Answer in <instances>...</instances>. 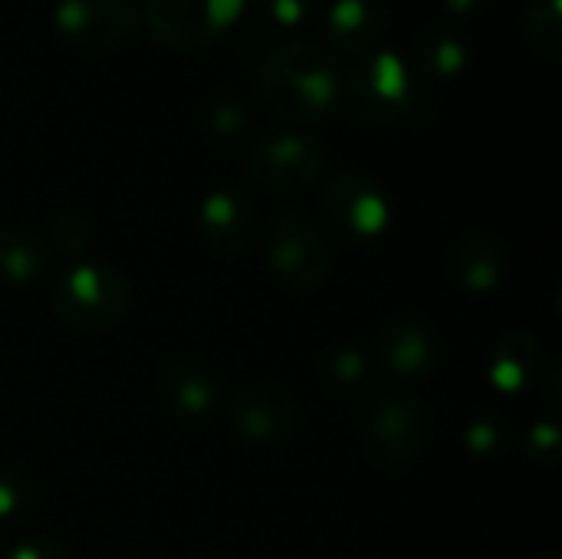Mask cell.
Returning a JSON list of instances; mask_svg holds the SVG:
<instances>
[{
	"label": "cell",
	"instance_id": "6da1fadb",
	"mask_svg": "<svg viewBox=\"0 0 562 559\" xmlns=\"http://www.w3.org/2000/svg\"><path fill=\"white\" fill-rule=\"evenodd\" d=\"M336 59L306 40L273 46L257 69V92L286 122H316L339 102Z\"/></svg>",
	"mask_w": 562,
	"mask_h": 559
},
{
	"label": "cell",
	"instance_id": "7a4b0ae2",
	"mask_svg": "<svg viewBox=\"0 0 562 559\" xmlns=\"http://www.w3.org/2000/svg\"><path fill=\"white\" fill-rule=\"evenodd\" d=\"M339 99L366 125H395L412 112L415 102L412 69L395 49H369L342 76Z\"/></svg>",
	"mask_w": 562,
	"mask_h": 559
},
{
	"label": "cell",
	"instance_id": "3957f363",
	"mask_svg": "<svg viewBox=\"0 0 562 559\" xmlns=\"http://www.w3.org/2000/svg\"><path fill=\"white\" fill-rule=\"evenodd\" d=\"M53 310L76 333H105L132 310V287L102 264H72L53 287Z\"/></svg>",
	"mask_w": 562,
	"mask_h": 559
},
{
	"label": "cell",
	"instance_id": "277c9868",
	"mask_svg": "<svg viewBox=\"0 0 562 559\" xmlns=\"http://www.w3.org/2000/svg\"><path fill=\"white\" fill-rule=\"evenodd\" d=\"M431 435L428 409L405 392H389L369 405L362 422V445L375 468L398 471L422 458Z\"/></svg>",
	"mask_w": 562,
	"mask_h": 559
},
{
	"label": "cell",
	"instance_id": "5b68a950",
	"mask_svg": "<svg viewBox=\"0 0 562 559\" xmlns=\"http://www.w3.org/2000/svg\"><path fill=\"white\" fill-rule=\"evenodd\" d=\"M326 148L306 132H273L247 148V178L273 194H296L319 181Z\"/></svg>",
	"mask_w": 562,
	"mask_h": 559
},
{
	"label": "cell",
	"instance_id": "8992f818",
	"mask_svg": "<svg viewBox=\"0 0 562 559\" xmlns=\"http://www.w3.org/2000/svg\"><path fill=\"white\" fill-rule=\"evenodd\" d=\"M263 257L277 280L296 293H313L326 283L333 254L323 234L300 214H280L267 224Z\"/></svg>",
	"mask_w": 562,
	"mask_h": 559
},
{
	"label": "cell",
	"instance_id": "52a82bcc",
	"mask_svg": "<svg viewBox=\"0 0 562 559\" xmlns=\"http://www.w3.org/2000/svg\"><path fill=\"white\" fill-rule=\"evenodd\" d=\"M138 10L132 0H56V33L82 53H112L138 33Z\"/></svg>",
	"mask_w": 562,
	"mask_h": 559
},
{
	"label": "cell",
	"instance_id": "ba28073f",
	"mask_svg": "<svg viewBox=\"0 0 562 559\" xmlns=\"http://www.w3.org/2000/svg\"><path fill=\"white\" fill-rule=\"evenodd\" d=\"M323 211L333 231L349 244H372L389 231L392 204L379 181L362 171H339L323 191Z\"/></svg>",
	"mask_w": 562,
	"mask_h": 559
},
{
	"label": "cell",
	"instance_id": "9c48e42d",
	"mask_svg": "<svg viewBox=\"0 0 562 559\" xmlns=\"http://www.w3.org/2000/svg\"><path fill=\"white\" fill-rule=\"evenodd\" d=\"M244 3L247 0H145V23L171 49H201L227 33Z\"/></svg>",
	"mask_w": 562,
	"mask_h": 559
},
{
	"label": "cell",
	"instance_id": "30bf717a",
	"mask_svg": "<svg viewBox=\"0 0 562 559\" xmlns=\"http://www.w3.org/2000/svg\"><path fill=\"white\" fill-rule=\"evenodd\" d=\"M227 418L234 432L254 445H283L300 428V405L286 389L257 382L234 392L227 402Z\"/></svg>",
	"mask_w": 562,
	"mask_h": 559
},
{
	"label": "cell",
	"instance_id": "8fae6325",
	"mask_svg": "<svg viewBox=\"0 0 562 559\" xmlns=\"http://www.w3.org/2000/svg\"><path fill=\"white\" fill-rule=\"evenodd\" d=\"M375 353L389 376L398 379H422L428 376L441 359V339L438 329L415 313L392 316L375 333Z\"/></svg>",
	"mask_w": 562,
	"mask_h": 559
},
{
	"label": "cell",
	"instance_id": "7c38bea8",
	"mask_svg": "<svg viewBox=\"0 0 562 559\" xmlns=\"http://www.w3.org/2000/svg\"><path fill=\"white\" fill-rule=\"evenodd\" d=\"M198 234L214 257H237L240 250H247L254 234V214L247 198L234 188L211 191L198 211Z\"/></svg>",
	"mask_w": 562,
	"mask_h": 559
},
{
	"label": "cell",
	"instance_id": "4fadbf2b",
	"mask_svg": "<svg viewBox=\"0 0 562 559\" xmlns=\"http://www.w3.org/2000/svg\"><path fill=\"white\" fill-rule=\"evenodd\" d=\"M326 30L333 43L362 56L382 46L389 33V13L375 0H333L326 10Z\"/></svg>",
	"mask_w": 562,
	"mask_h": 559
},
{
	"label": "cell",
	"instance_id": "5bb4252c",
	"mask_svg": "<svg viewBox=\"0 0 562 559\" xmlns=\"http://www.w3.org/2000/svg\"><path fill=\"white\" fill-rule=\"evenodd\" d=\"M504 267H507V254L501 241L491 234H471L451 254V280L477 297L491 293L504 280Z\"/></svg>",
	"mask_w": 562,
	"mask_h": 559
},
{
	"label": "cell",
	"instance_id": "9a60e30c",
	"mask_svg": "<svg viewBox=\"0 0 562 559\" xmlns=\"http://www.w3.org/2000/svg\"><path fill=\"white\" fill-rule=\"evenodd\" d=\"M543 369L540 339L530 333H507L491 353V382L501 392H524Z\"/></svg>",
	"mask_w": 562,
	"mask_h": 559
},
{
	"label": "cell",
	"instance_id": "2e32d148",
	"mask_svg": "<svg viewBox=\"0 0 562 559\" xmlns=\"http://www.w3.org/2000/svg\"><path fill=\"white\" fill-rule=\"evenodd\" d=\"M158 389L165 402L184 418H201L214 409V379L194 362H168L158 376Z\"/></svg>",
	"mask_w": 562,
	"mask_h": 559
},
{
	"label": "cell",
	"instance_id": "e0dca14e",
	"mask_svg": "<svg viewBox=\"0 0 562 559\" xmlns=\"http://www.w3.org/2000/svg\"><path fill=\"white\" fill-rule=\"evenodd\" d=\"M49 267L46 244L30 231H0V287H26Z\"/></svg>",
	"mask_w": 562,
	"mask_h": 559
},
{
	"label": "cell",
	"instance_id": "ac0fdd59",
	"mask_svg": "<svg viewBox=\"0 0 562 559\" xmlns=\"http://www.w3.org/2000/svg\"><path fill=\"white\" fill-rule=\"evenodd\" d=\"M468 56V40L451 26H428L418 36V66L431 76H458Z\"/></svg>",
	"mask_w": 562,
	"mask_h": 559
},
{
	"label": "cell",
	"instance_id": "d6986e66",
	"mask_svg": "<svg viewBox=\"0 0 562 559\" xmlns=\"http://www.w3.org/2000/svg\"><path fill=\"white\" fill-rule=\"evenodd\" d=\"M562 0H530L527 16H524V30L527 40L537 53L557 59L562 46Z\"/></svg>",
	"mask_w": 562,
	"mask_h": 559
},
{
	"label": "cell",
	"instance_id": "ffe728a7",
	"mask_svg": "<svg viewBox=\"0 0 562 559\" xmlns=\"http://www.w3.org/2000/svg\"><path fill=\"white\" fill-rule=\"evenodd\" d=\"M247 122V109L237 92H217L204 109V125L214 138H234Z\"/></svg>",
	"mask_w": 562,
	"mask_h": 559
},
{
	"label": "cell",
	"instance_id": "44dd1931",
	"mask_svg": "<svg viewBox=\"0 0 562 559\" xmlns=\"http://www.w3.org/2000/svg\"><path fill=\"white\" fill-rule=\"evenodd\" d=\"M36 491L33 484L16 471H0V521H13L30 511Z\"/></svg>",
	"mask_w": 562,
	"mask_h": 559
},
{
	"label": "cell",
	"instance_id": "7402d4cb",
	"mask_svg": "<svg viewBox=\"0 0 562 559\" xmlns=\"http://www.w3.org/2000/svg\"><path fill=\"white\" fill-rule=\"evenodd\" d=\"M53 241H56V247H59L63 254H79V250H86V244H89V221H86L82 214H72V211L59 214V217L53 221Z\"/></svg>",
	"mask_w": 562,
	"mask_h": 559
},
{
	"label": "cell",
	"instance_id": "603a6c76",
	"mask_svg": "<svg viewBox=\"0 0 562 559\" xmlns=\"http://www.w3.org/2000/svg\"><path fill=\"white\" fill-rule=\"evenodd\" d=\"M326 376L339 385H359L366 379V356L359 349H336L326 359Z\"/></svg>",
	"mask_w": 562,
	"mask_h": 559
},
{
	"label": "cell",
	"instance_id": "cb8c5ba5",
	"mask_svg": "<svg viewBox=\"0 0 562 559\" xmlns=\"http://www.w3.org/2000/svg\"><path fill=\"white\" fill-rule=\"evenodd\" d=\"M527 448H530V455H533L540 465L557 461V455H560V428H557L553 422H537V425L530 428Z\"/></svg>",
	"mask_w": 562,
	"mask_h": 559
},
{
	"label": "cell",
	"instance_id": "d4e9b609",
	"mask_svg": "<svg viewBox=\"0 0 562 559\" xmlns=\"http://www.w3.org/2000/svg\"><path fill=\"white\" fill-rule=\"evenodd\" d=\"M7 559H69V554L53 537H26L10 547Z\"/></svg>",
	"mask_w": 562,
	"mask_h": 559
},
{
	"label": "cell",
	"instance_id": "484cf974",
	"mask_svg": "<svg viewBox=\"0 0 562 559\" xmlns=\"http://www.w3.org/2000/svg\"><path fill=\"white\" fill-rule=\"evenodd\" d=\"M310 10H313V0H267V13L283 26L303 23Z\"/></svg>",
	"mask_w": 562,
	"mask_h": 559
},
{
	"label": "cell",
	"instance_id": "4316f807",
	"mask_svg": "<svg viewBox=\"0 0 562 559\" xmlns=\"http://www.w3.org/2000/svg\"><path fill=\"white\" fill-rule=\"evenodd\" d=\"M468 445H471V451H477V455H491V451H497V445H501L497 422H491V418L474 422V425H471V432H468Z\"/></svg>",
	"mask_w": 562,
	"mask_h": 559
},
{
	"label": "cell",
	"instance_id": "83f0119b",
	"mask_svg": "<svg viewBox=\"0 0 562 559\" xmlns=\"http://www.w3.org/2000/svg\"><path fill=\"white\" fill-rule=\"evenodd\" d=\"M481 0H448V10H454V13H468V10H474Z\"/></svg>",
	"mask_w": 562,
	"mask_h": 559
},
{
	"label": "cell",
	"instance_id": "f1b7e54d",
	"mask_svg": "<svg viewBox=\"0 0 562 559\" xmlns=\"http://www.w3.org/2000/svg\"><path fill=\"white\" fill-rule=\"evenodd\" d=\"M543 559H557V554H547V557H543Z\"/></svg>",
	"mask_w": 562,
	"mask_h": 559
}]
</instances>
